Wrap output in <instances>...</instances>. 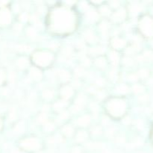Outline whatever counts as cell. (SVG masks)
<instances>
[{
    "label": "cell",
    "instance_id": "obj_26",
    "mask_svg": "<svg viewBox=\"0 0 153 153\" xmlns=\"http://www.w3.org/2000/svg\"><path fill=\"white\" fill-rule=\"evenodd\" d=\"M140 6L136 4V5H134L132 7V8H131V11H132L133 13H137V12H138L139 10H140Z\"/></svg>",
    "mask_w": 153,
    "mask_h": 153
},
{
    "label": "cell",
    "instance_id": "obj_1",
    "mask_svg": "<svg viewBox=\"0 0 153 153\" xmlns=\"http://www.w3.org/2000/svg\"><path fill=\"white\" fill-rule=\"evenodd\" d=\"M141 28L143 32L148 36L153 34V22L149 18H145L141 23Z\"/></svg>",
    "mask_w": 153,
    "mask_h": 153
},
{
    "label": "cell",
    "instance_id": "obj_34",
    "mask_svg": "<svg viewBox=\"0 0 153 153\" xmlns=\"http://www.w3.org/2000/svg\"><path fill=\"white\" fill-rule=\"evenodd\" d=\"M72 153H81V149L79 148H74L72 151Z\"/></svg>",
    "mask_w": 153,
    "mask_h": 153
},
{
    "label": "cell",
    "instance_id": "obj_2",
    "mask_svg": "<svg viewBox=\"0 0 153 153\" xmlns=\"http://www.w3.org/2000/svg\"><path fill=\"white\" fill-rule=\"evenodd\" d=\"M9 16L8 13L6 10H0V25H5L9 22Z\"/></svg>",
    "mask_w": 153,
    "mask_h": 153
},
{
    "label": "cell",
    "instance_id": "obj_5",
    "mask_svg": "<svg viewBox=\"0 0 153 153\" xmlns=\"http://www.w3.org/2000/svg\"><path fill=\"white\" fill-rule=\"evenodd\" d=\"M124 16H125V11L123 9H121V10H120L119 11H117L116 13L114 14L113 19L116 21H120L123 19Z\"/></svg>",
    "mask_w": 153,
    "mask_h": 153
},
{
    "label": "cell",
    "instance_id": "obj_19",
    "mask_svg": "<svg viewBox=\"0 0 153 153\" xmlns=\"http://www.w3.org/2000/svg\"><path fill=\"white\" fill-rule=\"evenodd\" d=\"M125 44V43H124L123 40H120V39H116V40H114V46H117V47H120V46H123V45Z\"/></svg>",
    "mask_w": 153,
    "mask_h": 153
},
{
    "label": "cell",
    "instance_id": "obj_21",
    "mask_svg": "<svg viewBox=\"0 0 153 153\" xmlns=\"http://www.w3.org/2000/svg\"><path fill=\"white\" fill-rule=\"evenodd\" d=\"M101 29H102V31L103 33L107 32L108 30V23H105V22L102 23Z\"/></svg>",
    "mask_w": 153,
    "mask_h": 153
},
{
    "label": "cell",
    "instance_id": "obj_27",
    "mask_svg": "<svg viewBox=\"0 0 153 153\" xmlns=\"http://www.w3.org/2000/svg\"><path fill=\"white\" fill-rule=\"evenodd\" d=\"M97 65L100 67H104L105 65V62L103 59H99V63L97 64Z\"/></svg>",
    "mask_w": 153,
    "mask_h": 153
},
{
    "label": "cell",
    "instance_id": "obj_14",
    "mask_svg": "<svg viewBox=\"0 0 153 153\" xmlns=\"http://www.w3.org/2000/svg\"><path fill=\"white\" fill-rule=\"evenodd\" d=\"M63 131H64V134L67 136H70L73 134V128H72L71 126L64 127V129H63Z\"/></svg>",
    "mask_w": 153,
    "mask_h": 153
},
{
    "label": "cell",
    "instance_id": "obj_18",
    "mask_svg": "<svg viewBox=\"0 0 153 153\" xmlns=\"http://www.w3.org/2000/svg\"><path fill=\"white\" fill-rule=\"evenodd\" d=\"M65 105H66L65 102L61 101V102H58V103H56V104H55V108H56V109L61 110V109H62L63 108L65 107Z\"/></svg>",
    "mask_w": 153,
    "mask_h": 153
},
{
    "label": "cell",
    "instance_id": "obj_31",
    "mask_svg": "<svg viewBox=\"0 0 153 153\" xmlns=\"http://www.w3.org/2000/svg\"><path fill=\"white\" fill-rule=\"evenodd\" d=\"M46 117L45 116V114H42L41 116L40 117V121L41 123L46 122Z\"/></svg>",
    "mask_w": 153,
    "mask_h": 153
},
{
    "label": "cell",
    "instance_id": "obj_7",
    "mask_svg": "<svg viewBox=\"0 0 153 153\" xmlns=\"http://www.w3.org/2000/svg\"><path fill=\"white\" fill-rule=\"evenodd\" d=\"M85 98L83 95H79V97H78L77 100H76V105H77V107H82L85 105Z\"/></svg>",
    "mask_w": 153,
    "mask_h": 153
},
{
    "label": "cell",
    "instance_id": "obj_6",
    "mask_svg": "<svg viewBox=\"0 0 153 153\" xmlns=\"http://www.w3.org/2000/svg\"><path fill=\"white\" fill-rule=\"evenodd\" d=\"M90 122V117L88 116H85L83 117H81L80 119L78 120V123L81 126H86Z\"/></svg>",
    "mask_w": 153,
    "mask_h": 153
},
{
    "label": "cell",
    "instance_id": "obj_24",
    "mask_svg": "<svg viewBox=\"0 0 153 153\" xmlns=\"http://www.w3.org/2000/svg\"><path fill=\"white\" fill-rule=\"evenodd\" d=\"M143 90V88L140 85H135L134 87V91L135 93H140Z\"/></svg>",
    "mask_w": 153,
    "mask_h": 153
},
{
    "label": "cell",
    "instance_id": "obj_29",
    "mask_svg": "<svg viewBox=\"0 0 153 153\" xmlns=\"http://www.w3.org/2000/svg\"><path fill=\"white\" fill-rule=\"evenodd\" d=\"M46 129L49 130V131H51V130L53 129V125L51 123H47L46 126Z\"/></svg>",
    "mask_w": 153,
    "mask_h": 153
},
{
    "label": "cell",
    "instance_id": "obj_20",
    "mask_svg": "<svg viewBox=\"0 0 153 153\" xmlns=\"http://www.w3.org/2000/svg\"><path fill=\"white\" fill-rule=\"evenodd\" d=\"M91 52H92L93 54H100L103 52V49L102 47H97L91 49Z\"/></svg>",
    "mask_w": 153,
    "mask_h": 153
},
{
    "label": "cell",
    "instance_id": "obj_17",
    "mask_svg": "<svg viewBox=\"0 0 153 153\" xmlns=\"http://www.w3.org/2000/svg\"><path fill=\"white\" fill-rule=\"evenodd\" d=\"M148 75H149V71L146 69H142L139 71V76L142 78H146L147 77Z\"/></svg>",
    "mask_w": 153,
    "mask_h": 153
},
{
    "label": "cell",
    "instance_id": "obj_32",
    "mask_svg": "<svg viewBox=\"0 0 153 153\" xmlns=\"http://www.w3.org/2000/svg\"><path fill=\"white\" fill-rule=\"evenodd\" d=\"M28 35L31 36V37H33V36L35 35V32H34V29H32V28H30L29 31H28Z\"/></svg>",
    "mask_w": 153,
    "mask_h": 153
},
{
    "label": "cell",
    "instance_id": "obj_35",
    "mask_svg": "<svg viewBox=\"0 0 153 153\" xmlns=\"http://www.w3.org/2000/svg\"><path fill=\"white\" fill-rule=\"evenodd\" d=\"M111 4L113 5V7H117L119 4V2L118 1H112Z\"/></svg>",
    "mask_w": 153,
    "mask_h": 153
},
{
    "label": "cell",
    "instance_id": "obj_10",
    "mask_svg": "<svg viewBox=\"0 0 153 153\" xmlns=\"http://www.w3.org/2000/svg\"><path fill=\"white\" fill-rule=\"evenodd\" d=\"M86 134L84 131H81V132L78 133L77 137H76V140L79 142H82L86 139Z\"/></svg>",
    "mask_w": 153,
    "mask_h": 153
},
{
    "label": "cell",
    "instance_id": "obj_15",
    "mask_svg": "<svg viewBox=\"0 0 153 153\" xmlns=\"http://www.w3.org/2000/svg\"><path fill=\"white\" fill-rule=\"evenodd\" d=\"M88 16L89 19H91V20H95L97 18V13L95 11H94V10H91L90 12H88Z\"/></svg>",
    "mask_w": 153,
    "mask_h": 153
},
{
    "label": "cell",
    "instance_id": "obj_8",
    "mask_svg": "<svg viewBox=\"0 0 153 153\" xmlns=\"http://www.w3.org/2000/svg\"><path fill=\"white\" fill-rule=\"evenodd\" d=\"M85 37H86L87 40L90 42H93L95 40V36L91 31H87V32L85 33Z\"/></svg>",
    "mask_w": 153,
    "mask_h": 153
},
{
    "label": "cell",
    "instance_id": "obj_23",
    "mask_svg": "<svg viewBox=\"0 0 153 153\" xmlns=\"http://www.w3.org/2000/svg\"><path fill=\"white\" fill-rule=\"evenodd\" d=\"M44 96L47 98H51L52 97H53V92L51 90H46L44 92Z\"/></svg>",
    "mask_w": 153,
    "mask_h": 153
},
{
    "label": "cell",
    "instance_id": "obj_9",
    "mask_svg": "<svg viewBox=\"0 0 153 153\" xmlns=\"http://www.w3.org/2000/svg\"><path fill=\"white\" fill-rule=\"evenodd\" d=\"M58 74H59L60 79H62V80H64V81L67 80V79H69V77H70V76H69V73H67V71H64V70L59 71Z\"/></svg>",
    "mask_w": 153,
    "mask_h": 153
},
{
    "label": "cell",
    "instance_id": "obj_13",
    "mask_svg": "<svg viewBox=\"0 0 153 153\" xmlns=\"http://www.w3.org/2000/svg\"><path fill=\"white\" fill-rule=\"evenodd\" d=\"M111 62L113 63L114 64H117L118 61H119V57L117 55V53L113 52V53H111Z\"/></svg>",
    "mask_w": 153,
    "mask_h": 153
},
{
    "label": "cell",
    "instance_id": "obj_11",
    "mask_svg": "<svg viewBox=\"0 0 153 153\" xmlns=\"http://www.w3.org/2000/svg\"><path fill=\"white\" fill-rule=\"evenodd\" d=\"M31 72V76H32L34 79H40V76H41V74H40V72H39L37 70H36V69H32Z\"/></svg>",
    "mask_w": 153,
    "mask_h": 153
},
{
    "label": "cell",
    "instance_id": "obj_36",
    "mask_svg": "<svg viewBox=\"0 0 153 153\" xmlns=\"http://www.w3.org/2000/svg\"><path fill=\"white\" fill-rule=\"evenodd\" d=\"M3 81V73H1V71H0V83Z\"/></svg>",
    "mask_w": 153,
    "mask_h": 153
},
{
    "label": "cell",
    "instance_id": "obj_28",
    "mask_svg": "<svg viewBox=\"0 0 153 153\" xmlns=\"http://www.w3.org/2000/svg\"><path fill=\"white\" fill-rule=\"evenodd\" d=\"M148 99H149V97H148L147 95H143L139 98V100H141V101L143 102H145V101H147Z\"/></svg>",
    "mask_w": 153,
    "mask_h": 153
},
{
    "label": "cell",
    "instance_id": "obj_16",
    "mask_svg": "<svg viewBox=\"0 0 153 153\" xmlns=\"http://www.w3.org/2000/svg\"><path fill=\"white\" fill-rule=\"evenodd\" d=\"M128 88L126 85H122V86H120L117 88V91L121 94H126V93L128 92Z\"/></svg>",
    "mask_w": 153,
    "mask_h": 153
},
{
    "label": "cell",
    "instance_id": "obj_12",
    "mask_svg": "<svg viewBox=\"0 0 153 153\" xmlns=\"http://www.w3.org/2000/svg\"><path fill=\"white\" fill-rule=\"evenodd\" d=\"M27 64H28V61L26 59H25V58H20L19 60V61H18V65L21 68L25 67L27 66Z\"/></svg>",
    "mask_w": 153,
    "mask_h": 153
},
{
    "label": "cell",
    "instance_id": "obj_4",
    "mask_svg": "<svg viewBox=\"0 0 153 153\" xmlns=\"http://www.w3.org/2000/svg\"><path fill=\"white\" fill-rule=\"evenodd\" d=\"M61 94H62L63 97H64V98L68 99L70 98L72 96V94H73V90H72L71 88H70V87H65L64 88H63L62 93H61Z\"/></svg>",
    "mask_w": 153,
    "mask_h": 153
},
{
    "label": "cell",
    "instance_id": "obj_3",
    "mask_svg": "<svg viewBox=\"0 0 153 153\" xmlns=\"http://www.w3.org/2000/svg\"><path fill=\"white\" fill-rule=\"evenodd\" d=\"M28 143H29V144L24 143L23 146L25 149H29V150H34V149H37L39 147L38 143L35 140H28Z\"/></svg>",
    "mask_w": 153,
    "mask_h": 153
},
{
    "label": "cell",
    "instance_id": "obj_33",
    "mask_svg": "<svg viewBox=\"0 0 153 153\" xmlns=\"http://www.w3.org/2000/svg\"><path fill=\"white\" fill-rule=\"evenodd\" d=\"M137 77L136 75H130L129 76V79L130 80H132V81H134V80H137Z\"/></svg>",
    "mask_w": 153,
    "mask_h": 153
},
{
    "label": "cell",
    "instance_id": "obj_30",
    "mask_svg": "<svg viewBox=\"0 0 153 153\" xmlns=\"http://www.w3.org/2000/svg\"><path fill=\"white\" fill-rule=\"evenodd\" d=\"M67 117H68V114H67L66 112H64V113H62L61 115H60V117H61V120H65L66 118H67Z\"/></svg>",
    "mask_w": 153,
    "mask_h": 153
},
{
    "label": "cell",
    "instance_id": "obj_25",
    "mask_svg": "<svg viewBox=\"0 0 153 153\" xmlns=\"http://www.w3.org/2000/svg\"><path fill=\"white\" fill-rule=\"evenodd\" d=\"M109 12H110V10H109V9L108 8V7H102L101 13H102L103 15H108L109 13Z\"/></svg>",
    "mask_w": 153,
    "mask_h": 153
},
{
    "label": "cell",
    "instance_id": "obj_22",
    "mask_svg": "<svg viewBox=\"0 0 153 153\" xmlns=\"http://www.w3.org/2000/svg\"><path fill=\"white\" fill-rule=\"evenodd\" d=\"M124 64L127 66H131L133 64V60L130 58H126L124 60Z\"/></svg>",
    "mask_w": 153,
    "mask_h": 153
},
{
    "label": "cell",
    "instance_id": "obj_37",
    "mask_svg": "<svg viewBox=\"0 0 153 153\" xmlns=\"http://www.w3.org/2000/svg\"><path fill=\"white\" fill-rule=\"evenodd\" d=\"M0 126H1V122H0Z\"/></svg>",
    "mask_w": 153,
    "mask_h": 153
}]
</instances>
